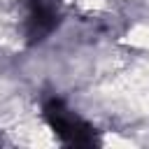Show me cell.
<instances>
[{
	"label": "cell",
	"instance_id": "obj_1",
	"mask_svg": "<svg viewBox=\"0 0 149 149\" xmlns=\"http://www.w3.org/2000/svg\"><path fill=\"white\" fill-rule=\"evenodd\" d=\"M44 119L63 144H70V147H95L98 144L95 128L86 123L81 116H77L58 98H51L44 102Z\"/></svg>",
	"mask_w": 149,
	"mask_h": 149
},
{
	"label": "cell",
	"instance_id": "obj_2",
	"mask_svg": "<svg viewBox=\"0 0 149 149\" xmlns=\"http://www.w3.org/2000/svg\"><path fill=\"white\" fill-rule=\"evenodd\" d=\"M61 21V12L56 0H30L26 14V40L28 44H37L54 33Z\"/></svg>",
	"mask_w": 149,
	"mask_h": 149
}]
</instances>
